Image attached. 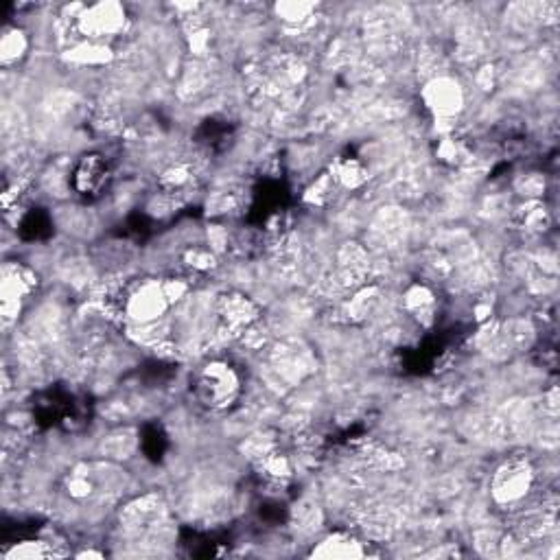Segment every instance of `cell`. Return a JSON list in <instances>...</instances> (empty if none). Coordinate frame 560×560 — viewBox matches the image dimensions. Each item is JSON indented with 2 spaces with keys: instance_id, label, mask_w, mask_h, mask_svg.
<instances>
[{
  "instance_id": "2",
  "label": "cell",
  "mask_w": 560,
  "mask_h": 560,
  "mask_svg": "<svg viewBox=\"0 0 560 560\" xmlns=\"http://www.w3.org/2000/svg\"><path fill=\"white\" fill-rule=\"evenodd\" d=\"M197 388L208 405H226L237 390V379L226 366H208Z\"/></svg>"
},
{
  "instance_id": "1",
  "label": "cell",
  "mask_w": 560,
  "mask_h": 560,
  "mask_svg": "<svg viewBox=\"0 0 560 560\" xmlns=\"http://www.w3.org/2000/svg\"><path fill=\"white\" fill-rule=\"evenodd\" d=\"M110 165L99 154H88L79 160L73 173V186L79 195L99 197L110 184Z\"/></svg>"
}]
</instances>
